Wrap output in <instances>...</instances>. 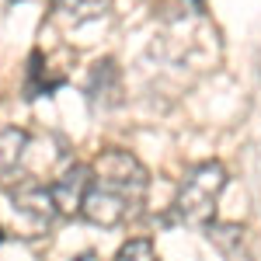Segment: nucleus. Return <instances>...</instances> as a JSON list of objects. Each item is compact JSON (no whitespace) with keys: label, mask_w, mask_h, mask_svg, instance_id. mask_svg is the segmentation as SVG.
Here are the masks:
<instances>
[{"label":"nucleus","mask_w":261,"mask_h":261,"mask_svg":"<svg viewBox=\"0 0 261 261\" xmlns=\"http://www.w3.org/2000/svg\"><path fill=\"white\" fill-rule=\"evenodd\" d=\"M146 199V167L129 150H105L91 164V185L84 192L81 216L94 226H119Z\"/></svg>","instance_id":"obj_1"},{"label":"nucleus","mask_w":261,"mask_h":261,"mask_svg":"<svg viewBox=\"0 0 261 261\" xmlns=\"http://www.w3.org/2000/svg\"><path fill=\"white\" fill-rule=\"evenodd\" d=\"M223 188H226L223 164L205 161L199 167H192L188 178L181 181L178 188V202H174L178 220L188 223V226H209L213 216H216V202H220Z\"/></svg>","instance_id":"obj_2"},{"label":"nucleus","mask_w":261,"mask_h":261,"mask_svg":"<svg viewBox=\"0 0 261 261\" xmlns=\"http://www.w3.org/2000/svg\"><path fill=\"white\" fill-rule=\"evenodd\" d=\"M11 202H14V213L21 220H28L32 226H49L60 216L49 185H42V181H21L18 188L11 192Z\"/></svg>","instance_id":"obj_3"},{"label":"nucleus","mask_w":261,"mask_h":261,"mask_svg":"<svg viewBox=\"0 0 261 261\" xmlns=\"http://www.w3.org/2000/svg\"><path fill=\"white\" fill-rule=\"evenodd\" d=\"M87 185H91V167H87V164H70L60 178L49 185L60 216H77V213H81V202H84Z\"/></svg>","instance_id":"obj_4"},{"label":"nucleus","mask_w":261,"mask_h":261,"mask_svg":"<svg viewBox=\"0 0 261 261\" xmlns=\"http://www.w3.org/2000/svg\"><path fill=\"white\" fill-rule=\"evenodd\" d=\"M112 0H53V21L60 28H84L108 14Z\"/></svg>","instance_id":"obj_5"},{"label":"nucleus","mask_w":261,"mask_h":261,"mask_svg":"<svg viewBox=\"0 0 261 261\" xmlns=\"http://www.w3.org/2000/svg\"><path fill=\"white\" fill-rule=\"evenodd\" d=\"M28 150H32V136L24 129H18V125L0 129V181H11L18 174Z\"/></svg>","instance_id":"obj_6"},{"label":"nucleus","mask_w":261,"mask_h":261,"mask_svg":"<svg viewBox=\"0 0 261 261\" xmlns=\"http://www.w3.org/2000/svg\"><path fill=\"white\" fill-rule=\"evenodd\" d=\"M63 84V77H53L49 66H42V53L32 56V66H28V98H39V94H53L56 87Z\"/></svg>","instance_id":"obj_7"},{"label":"nucleus","mask_w":261,"mask_h":261,"mask_svg":"<svg viewBox=\"0 0 261 261\" xmlns=\"http://www.w3.org/2000/svg\"><path fill=\"white\" fill-rule=\"evenodd\" d=\"M98 91H105L108 101L119 98V70H115L112 60L94 63V70H91V94H98Z\"/></svg>","instance_id":"obj_8"},{"label":"nucleus","mask_w":261,"mask_h":261,"mask_svg":"<svg viewBox=\"0 0 261 261\" xmlns=\"http://www.w3.org/2000/svg\"><path fill=\"white\" fill-rule=\"evenodd\" d=\"M146 258H150V241H143V237L129 241L119 254H115V261H146Z\"/></svg>","instance_id":"obj_9"},{"label":"nucleus","mask_w":261,"mask_h":261,"mask_svg":"<svg viewBox=\"0 0 261 261\" xmlns=\"http://www.w3.org/2000/svg\"><path fill=\"white\" fill-rule=\"evenodd\" d=\"M0 241H4V230H0Z\"/></svg>","instance_id":"obj_10"}]
</instances>
